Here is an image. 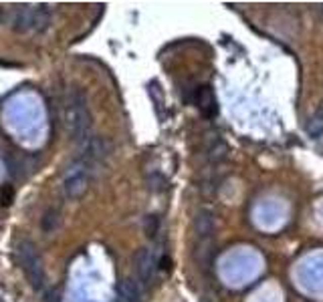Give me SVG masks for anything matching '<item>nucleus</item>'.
Returning a JSON list of instances; mask_svg holds the SVG:
<instances>
[{
    "instance_id": "nucleus-1",
    "label": "nucleus",
    "mask_w": 323,
    "mask_h": 302,
    "mask_svg": "<svg viewBox=\"0 0 323 302\" xmlns=\"http://www.w3.org/2000/svg\"><path fill=\"white\" fill-rule=\"evenodd\" d=\"M65 123L69 129V135L75 141H85L91 129V111L87 105V97L81 89L71 91L67 105H65Z\"/></svg>"
},
{
    "instance_id": "nucleus-2",
    "label": "nucleus",
    "mask_w": 323,
    "mask_h": 302,
    "mask_svg": "<svg viewBox=\"0 0 323 302\" xmlns=\"http://www.w3.org/2000/svg\"><path fill=\"white\" fill-rule=\"evenodd\" d=\"M14 260L18 264V268L22 270L24 278L28 280V284L34 290H41L45 286V268H43V260L38 256L36 246L30 240H20L14 246Z\"/></svg>"
},
{
    "instance_id": "nucleus-3",
    "label": "nucleus",
    "mask_w": 323,
    "mask_h": 302,
    "mask_svg": "<svg viewBox=\"0 0 323 302\" xmlns=\"http://www.w3.org/2000/svg\"><path fill=\"white\" fill-rule=\"evenodd\" d=\"M12 30L14 32H20V34H26V32H45L51 22H53V12L45 6V4H38V6H28V4H22L14 10L12 14Z\"/></svg>"
},
{
    "instance_id": "nucleus-4",
    "label": "nucleus",
    "mask_w": 323,
    "mask_h": 302,
    "mask_svg": "<svg viewBox=\"0 0 323 302\" xmlns=\"http://www.w3.org/2000/svg\"><path fill=\"white\" fill-rule=\"evenodd\" d=\"M89 179H91V167L77 157L67 167L65 177H63V193H65V197H69V199L81 197L87 191V187H89Z\"/></svg>"
},
{
    "instance_id": "nucleus-5",
    "label": "nucleus",
    "mask_w": 323,
    "mask_h": 302,
    "mask_svg": "<svg viewBox=\"0 0 323 302\" xmlns=\"http://www.w3.org/2000/svg\"><path fill=\"white\" fill-rule=\"evenodd\" d=\"M109 153V145L103 137H87L85 141H81V151H79V159L85 161L89 167L101 163Z\"/></svg>"
},
{
    "instance_id": "nucleus-6",
    "label": "nucleus",
    "mask_w": 323,
    "mask_h": 302,
    "mask_svg": "<svg viewBox=\"0 0 323 302\" xmlns=\"http://www.w3.org/2000/svg\"><path fill=\"white\" fill-rule=\"evenodd\" d=\"M134 266H136V274L144 284H150L154 278V272L158 268V258L150 248H140L136 252L134 258Z\"/></svg>"
},
{
    "instance_id": "nucleus-7",
    "label": "nucleus",
    "mask_w": 323,
    "mask_h": 302,
    "mask_svg": "<svg viewBox=\"0 0 323 302\" xmlns=\"http://www.w3.org/2000/svg\"><path fill=\"white\" fill-rule=\"evenodd\" d=\"M194 101H196V107L200 109V113L204 117H214L216 115V97H214V91L208 85L194 91Z\"/></svg>"
},
{
    "instance_id": "nucleus-8",
    "label": "nucleus",
    "mask_w": 323,
    "mask_h": 302,
    "mask_svg": "<svg viewBox=\"0 0 323 302\" xmlns=\"http://www.w3.org/2000/svg\"><path fill=\"white\" fill-rule=\"evenodd\" d=\"M194 234L198 236V240H208L214 232V214L210 210H198V214L194 216Z\"/></svg>"
},
{
    "instance_id": "nucleus-9",
    "label": "nucleus",
    "mask_w": 323,
    "mask_h": 302,
    "mask_svg": "<svg viewBox=\"0 0 323 302\" xmlns=\"http://www.w3.org/2000/svg\"><path fill=\"white\" fill-rule=\"evenodd\" d=\"M115 294H117L115 302H142L140 286H138L132 278L119 280L117 286H115Z\"/></svg>"
},
{
    "instance_id": "nucleus-10",
    "label": "nucleus",
    "mask_w": 323,
    "mask_h": 302,
    "mask_svg": "<svg viewBox=\"0 0 323 302\" xmlns=\"http://www.w3.org/2000/svg\"><path fill=\"white\" fill-rule=\"evenodd\" d=\"M226 157H228V145L218 135H214V139H210V143H208V159L212 163H220Z\"/></svg>"
},
{
    "instance_id": "nucleus-11",
    "label": "nucleus",
    "mask_w": 323,
    "mask_h": 302,
    "mask_svg": "<svg viewBox=\"0 0 323 302\" xmlns=\"http://www.w3.org/2000/svg\"><path fill=\"white\" fill-rule=\"evenodd\" d=\"M212 258H214V244H212V240L210 238L208 240H200V244L196 248V260H198V264L202 268H208L210 262H212Z\"/></svg>"
},
{
    "instance_id": "nucleus-12",
    "label": "nucleus",
    "mask_w": 323,
    "mask_h": 302,
    "mask_svg": "<svg viewBox=\"0 0 323 302\" xmlns=\"http://www.w3.org/2000/svg\"><path fill=\"white\" fill-rule=\"evenodd\" d=\"M59 224H61V214H59V210H47V212L43 214V218H41V228H43L45 234H53V232L59 228Z\"/></svg>"
},
{
    "instance_id": "nucleus-13",
    "label": "nucleus",
    "mask_w": 323,
    "mask_h": 302,
    "mask_svg": "<svg viewBox=\"0 0 323 302\" xmlns=\"http://www.w3.org/2000/svg\"><path fill=\"white\" fill-rule=\"evenodd\" d=\"M323 133V103L321 107L315 111V115L309 119V123H307V135L309 137H319Z\"/></svg>"
},
{
    "instance_id": "nucleus-14",
    "label": "nucleus",
    "mask_w": 323,
    "mask_h": 302,
    "mask_svg": "<svg viewBox=\"0 0 323 302\" xmlns=\"http://www.w3.org/2000/svg\"><path fill=\"white\" fill-rule=\"evenodd\" d=\"M158 230H160V218L158 216H148L144 220V232H146V236L154 238L158 234Z\"/></svg>"
},
{
    "instance_id": "nucleus-15",
    "label": "nucleus",
    "mask_w": 323,
    "mask_h": 302,
    "mask_svg": "<svg viewBox=\"0 0 323 302\" xmlns=\"http://www.w3.org/2000/svg\"><path fill=\"white\" fill-rule=\"evenodd\" d=\"M148 93H150V97L154 99V103H156V109H158V113L162 115V107H164V97H162L160 85H158L156 81H152V83L148 85Z\"/></svg>"
},
{
    "instance_id": "nucleus-16",
    "label": "nucleus",
    "mask_w": 323,
    "mask_h": 302,
    "mask_svg": "<svg viewBox=\"0 0 323 302\" xmlns=\"http://www.w3.org/2000/svg\"><path fill=\"white\" fill-rule=\"evenodd\" d=\"M166 179L162 177L160 173H152L150 177H148V187L152 189V191H164L166 189Z\"/></svg>"
},
{
    "instance_id": "nucleus-17",
    "label": "nucleus",
    "mask_w": 323,
    "mask_h": 302,
    "mask_svg": "<svg viewBox=\"0 0 323 302\" xmlns=\"http://www.w3.org/2000/svg\"><path fill=\"white\" fill-rule=\"evenodd\" d=\"M12 199H14V187H12L10 183H6V185L0 189V206L8 208V206L12 204Z\"/></svg>"
},
{
    "instance_id": "nucleus-18",
    "label": "nucleus",
    "mask_w": 323,
    "mask_h": 302,
    "mask_svg": "<svg viewBox=\"0 0 323 302\" xmlns=\"http://www.w3.org/2000/svg\"><path fill=\"white\" fill-rule=\"evenodd\" d=\"M45 302H61V296H59L57 290H49V292L45 294Z\"/></svg>"
},
{
    "instance_id": "nucleus-19",
    "label": "nucleus",
    "mask_w": 323,
    "mask_h": 302,
    "mask_svg": "<svg viewBox=\"0 0 323 302\" xmlns=\"http://www.w3.org/2000/svg\"><path fill=\"white\" fill-rule=\"evenodd\" d=\"M2 20H4V10L0 8V22H2Z\"/></svg>"
},
{
    "instance_id": "nucleus-20",
    "label": "nucleus",
    "mask_w": 323,
    "mask_h": 302,
    "mask_svg": "<svg viewBox=\"0 0 323 302\" xmlns=\"http://www.w3.org/2000/svg\"><path fill=\"white\" fill-rule=\"evenodd\" d=\"M319 12H321V16H323V4L319 6Z\"/></svg>"
}]
</instances>
